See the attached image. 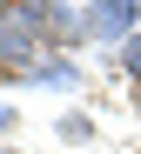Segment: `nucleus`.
Segmentation results:
<instances>
[{
	"mask_svg": "<svg viewBox=\"0 0 141 154\" xmlns=\"http://www.w3.org/2000/svg\"><path fill=\"white\" fill-rule=\"evenodd\" d=\"M47 14L54 0H14V7H0V74H34L47 60Z\"/></svg>",
	"mask_w": 141,
	"mask_h": 154,
	"instance_id": "obj_1",
	"label": "nucleus"
},
{
	"mask_svg": "<svg viewBox=\"0 0 141 154\" xmlns=\"http://www.w3.org/2000/svg\"><path fill=\"white\" fill-rule=\"evenodd\" d=\"M88 20L101 47H128L141 34V0H101V7H88Z\"/></svg>",
	"mask_w": 141,
	"mask_h": 154,
	"instance_id": "obj_2",
	"label": "nucleus"
},
{
	"mask_svg": "<svg viewBox=\"0 0 141 154\" xmlns=\"http://www.w3.org/2000/svg\"><path fill=\"white\" fill-rule=\"evenodd\" d=\"M47 40H54V47H81V40H94L88 7H61V0H54V14H47Z\"/></svg>",
	"mask_w": 141,
	"mask_h": 154,
	"instance_id": "obj_3",
	"label": "nucleus"
},
{
	"mask_svg": "<svg viewBox=\"0 0 141 154\" xmlns=\"http://www.w3.org/2000/svg\"><path fill=\"white\" fill-rule=\"evenodd\" d=\"M27 81H47V87H74V81H81V67H74L67 54H47L34 74H27Z\"/></svg>",
	"mask_w": 141,
	"mask_h": 154,
	"instance_id": "obj_4",
	"label": "nucleus"
},
{
	"mask_svg": "<svg viewBox=\"0 0 141 154\" xmlns=\"http://www.w3.org/2000/svg\"><path fill=\"white\" fill-rule=\"evenodd\" d=\"M88 134H94L88 114H61V141H88Z\"/></svg>",
	"mask_w": 141,
	"mask_h": 154,
	"instance_id": "obj_5",
	"label": "nucleus"
},
{
	"mask_svg": "<svg viewBox=\"0 0 141 154\" xmlns=\"http://www.w3.org/2000/svg\"><path fill=\"white\" fill-rule=\"evenodd\" d=\"M121 67H128V74H134V81H141V34H134V40H128V47H121Z\"/></svg>",
	"mask_w": 141,
	"mask_h": 154,
	"instance_id": "obj_6",
	"label": "nucleus"
},
{
	"mask_svg": "<svg viewBox=\"0 0 141 154\" xmlns=\"http://www.w3.org/2000/svg\"><path fill=\"white\" fill-rule=\"evenodd\" d=\"M14 121H20V114L7 107V100H0V141H7V134H14Z\"/></svg>",
	"mask_w": 141,
	"mask_h": 154,
	"instance_id": "obj_7",
	"label": "nucleus"
},
{
	"mask_svg": "<svg viewBox=\"0 0 141 154\" xmlns=\"http://www.w3.org/2000/svg\"><path fill=\"white\" fill-rule=\"evenodd\" d=\"M134 107H141V87H134Z\"/></svg>",
	"mask_w": 141,
	"mask_h": 154,
	"instance_id": "obj_8",
	"label": "nucleus"
},
{
	"mask_svg": "<svg viewBox=\"0 0 141 154\" xmlns=\"http://www.w3.org/2000/svg\"><path fill=\"white\" fill-rule=\"evenodd\" d=\"M0 81H7V74H0Z\"/></svg>",
	"mask_w": 141,
	"mask_h": 154,
	"instance_id": "obj_9",
	"label": "nucleus"
}]
</instances>
